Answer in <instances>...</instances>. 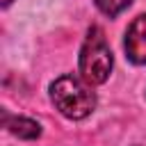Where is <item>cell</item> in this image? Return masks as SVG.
Listing matches in <instances>:
<instances>
[{
  "label": "cell",
  "instance_id": "cell-4",
  "mask_svg": "<svg viewBox=\"0 0 146 146\" xmlns=\"http://www.w3.org/2000/svg\"><path fill=\"white\" fill-rule=\"evenodd\" d=\"M2 123H5V128L11 135H16L21 139H36L41 135V125L36 121H32V119H25V116H9V114H5Z\"/></svg>",
  "mask_w": 146,
  "mask_h": 146
},
{
  "label": "cell",
  "instance_id": "cell-3",
  "mask_svg": "<svg viewBox=\"0 0 146 146\" xmlns=\"http://www.w3.org/2000/svg\"><path fill=\"white\" fill-rule=\"evenodd\" d=\"M125 55L135 64H146V14H139L125 32Z\"/></svg>",
  "mask_w": 146,
  "mask_h": 146
},
{
  "label": "cell",
  "instance_id": "cell-1",
  "mask_svg": "<svg viewBox=\"0 0 146 146\" xmlns=\"http://www.w3.org/2000/svg\"><path fill=\"white\" fill-rule=\"evenodd\" d=\"M50 98H52L55 107L66 119H73V121L89 116L96 107L94 91L75 75H59L50 84Z\"/></svg>",
  "mask_w": 146,
  "mask_h": 146
},
{
  "label": "cell",
  "instance_id": "cell-2",
  "mask_svg": "<svg viewBox=\"0 0 146 146\" xmlns=\"http://www.w3.org/2000/svg\"><path fill=\"white\" fill-rule=\"evenodd\" d=\"M112 50L100 27H91L80 50V75L87 84H103L112 73Z\"/></svg>",
  "mask_w": 146,
  "mask_h": 146
},
{
  "label": "cell",
  "instance_id": "cell-6",
  "mask_svg": "<svg viewBox=\"0 0 146 146\" xmlns=\"http://www.w3.org/2000/svg\"><path fill=\"white\" fill-rule=\"evenodd\" d=\"M7 5H11V0H2V7H7Z\"/></svg>",
  "mask_w": 146,
  "mask_h": 146
},
{
  "label": "cell",
  "instance_id": "cell-5",
  "mask_svg": "<svg viewBox=\"0 0 146 146\" xmlns=\"http://www.w3.org/2000/svg\"><path fill=\"white\" fill-rule=\"evenodd\" d=\"M130 2L132 0H96V7L105 14V16H116V14H121L123 9H128L130 7Z\"/></svg>",
  "mask_w": 146,
  "mask_h": 146
}]
</instances>
